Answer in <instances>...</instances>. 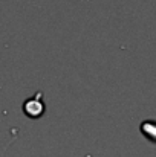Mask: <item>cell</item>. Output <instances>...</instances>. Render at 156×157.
I'll use <instances>...</instances> for the list:
<instances>
[{
    "label": "cell",
    "instance_id": "6da1fadb",
    "mask_svg": "<svg viewBox=\"0 0 156 157\" xmlns=\"http://www.w3.org/2000/svg\"><path fill=\"white\" fill-rule=\"evenodd\" d=\"M23 111L28 117H32V119H38L43 116L45 113V102H43V93L38 92L35 96L26 99L23 102Z\"/></svg>",
    "mask_w": 156,
    "mask_h": 157
},
{
    "label": "cell",
    "instance_id": "7a4b0ae2",
    "mask_svg": "<svg viewBox=\"0 0 156 157\" xmlns=\"http://www.w3.org/2000/svg\"><path fill=\"white\" fill-rule=\"evenodd\" d=\"M141 133L152 142L156 144V122L155 121H144L139 127Z\"/></svg>",
    "mask_w": 156,
    "mask_h": 157
}]
</instances>
